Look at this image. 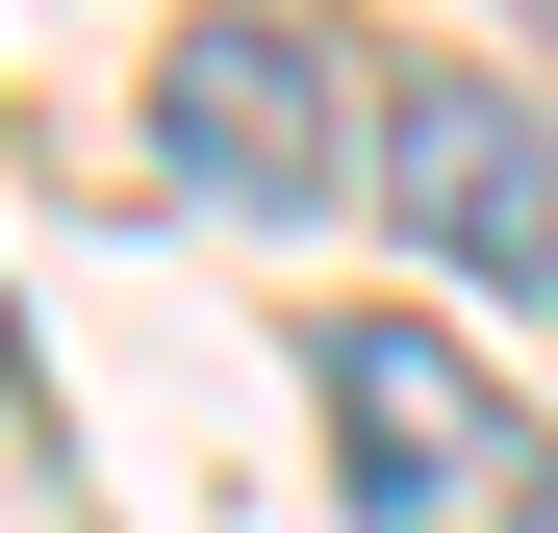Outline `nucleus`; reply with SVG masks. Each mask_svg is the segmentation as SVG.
Listing matches in <instances>:
<instances>
[{
	"instance_id": "3",
	"label": "nucleus",
	"mask_w": 558,
	"mask_h": 533,
	"mask_svg": "<svg viewBox=\"0 0 558 533\" xmlns=\"http://www.w3.org/2000/svg\"><path fill=\"white\" fill-rule=\"evenodd\" d=\"M381 178H407V229L457 254V280H508V305H558V128L508 102V76H407V102H381Z\"/></svg>"
},
{
	"instance_id": "1",
	"label": "nucleus",
	"mask_w": 558,
	"mask_h": 533,
	"mask_svg": "<svg viewBox=\"0 0 558 533\" xmlns=\"http://www.w3.org/2000/svg\"><path fill=\"white\" fill-rule=\"evenodd\" d=\"M305 381H330V483H355V533H558V432H533L457 330L355 305Z\"/></svg>"
},
{
	"instance_id": "2",
	"label": "nucleus",
	"mask_w": 558,
	"mask_h": 533,
	"mask_svg": "<svg viewBox=\"0 0 558 533\" xmlns=\"http://www.w3.org/2000/svg\"><path fill=\"white\" fill-rule=\"evenodd\" d=\"M153 153L204 178L229 229H279V204H330V178H355V102H330V51L279 26V0H204V26L153 51Z\"/></svg>"
}]
</instances>
